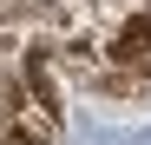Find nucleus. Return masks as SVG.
<instances>
[{"label": "nucleus", "instance_id": "obj_1", "mask_svg": "<svg viewBox=\"0 0 151 145\" xmlns=\"http://www.w3.org/2000/svg\"><path fill=\"white\" fill-rule=\"evenodd\" d=\"M105 66H125V72H145V79H151V7L145 13H125L118 27H112Z\"/></svg>", "mask_w": 151, "mask_h": 145}, {"label": "nucleus", "instance_id": "obj_2", "mask_svg": "<svg viewBox=\"0 0 151 145\" xmlns=\"http://www.w3.org/2000/svg\"><path fill=\"white\" fill-rule=\"evenodd\" d=\"M7 132H13L20 145H53L59 112L46 106V99H13V106H7Z\"/></svg>", "mask_w": 151, "mask_h": 145}, {"label": "nucleus", "instance_id": "obj_3", "mask_svg": "<svg viewBox=\"0 0 151 145\" xmlns=\"http://www.w3.org/2000/svg\"><path fill=\"white\" fill-rule=\"evenodd\" d=\"M0 145H20V138H13V132H7V138H0Z\"/></svg>", "mask_w": 151, "mask_h": 145}]
</instances>
